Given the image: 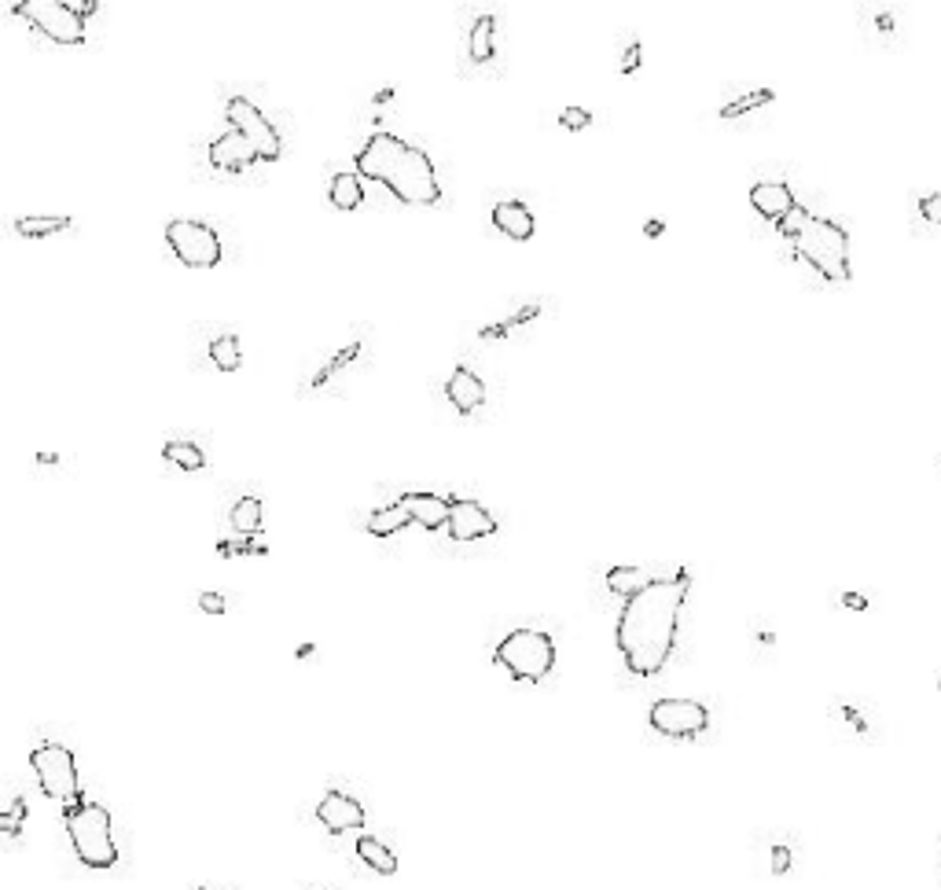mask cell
<instances>
[{
    "mask_svg": "<svg viewBox=\"0 0 941 890\" xmlns=\"http://www.w3.org/2000/svg\"><path fill=\"white\" fill-rule=\"evenodd\" d=\"M692 589V574L677 571L666 578L640 589L622 604L618 626H614V640L622 651L625 666L636 677H655L666 670V662L673 659L677 648V633H681V611Z\"/></svg>",
    "mask_w": 941,
    "mask_h": 890,
    "instance_id": "1",
    "label": "cell"
},
{
    "mask_svg": "<svg viewBox=\"0 0 941 890\" xmlns=\"http://www.w3.org/2000/svg\"><path fill=\"white\" fill-rule=\"evenodd\" d=\"M353 162H357L361 177L379 181L401 203L434 206L442 199V181H438L427 151H420L409 140L394 137V133H372Z\"/></svg>",
    "mask_w": 941,
    "mask_h": 890,
    "instance_id": "2",
    "label": "cell"
},
{
    "mask_svg": "<svg viewBox=\"0 0 941 890\" xmlns=\"http://www.w3.org/2000/svg\"><path fill=\"white\" fill-rule=\"evenodd\" d=\"M780 232L787 236V243L794 247V254L802 258L813 273H820L831 284H846L853 280V265H850V232L842 229L839 221L831 217H820L813 210L798 206L791 217L780 221Z\"/></svg>",
    "mask_w": 941,
    "mask_h": 890,
    "instance_id": "3",
    "label": "cell"
},
{
    "mask_svg": "<svg viewBox=\"0 0 941 890\" xmlns=\"http://www.w3.org/2000/svg\"><path fill=\"white\" fill-rule=\"evenodd\" d=\"M67 839L85 868H114L118 865V843H114L111 810L100 802L78 799L63 810Z\"/></svg>",
    "mask_w": 941,
    "mask_h": 890,
    "instance_id": "4",
    "label": "cell"
},
{
    "mask_svg": "<svg viewBox=\"0 0 941 890\" xmlns=\"http://www.w3.org/2000/svg\"><path fill=\"white\" fill-rule=\"evenodd\" d=\"M493 662L504 666L515 681H545L556 670V640L541 629H511L493 651Z\"/></svg>",
    "mask_w": 941,
    "mask_h": 890,
    "instance_id": "5",
    "label": "cell"
},
{
    "mask_svg": "<svg viewBox=\"0 0 941 890\" xmlns=\"http://www.w3.org/2000/svg\"><path fill=\"white\" fill-rule=\"evenodd\" d=\"M30 769H34L37 784L48 799L59 802L63 810L81 799V780H78V762L63 743H37L30 751Z\"/></svg>",
    "mask_w": 941,
    "mask_h": 890,
    "instance_id": "6",
    "label": "cell"
},
{
    "mask_svg": "<svg viewBox=\"0 0 941 890\" xmlns=\"http://www.w3.org/2000/svg\"><path fill=\"white\" fill-rule=\"evenodd\" d=\"M647 725L669 740H695L710 729V710L699 699H658L647 710Z\"/></svg>",
    "mask_w": 941,
    "mask_h": 890,
    "instance_id": "7",
    "label": "cell"
},
{
    "mask_svg": "<svg viewBox=\"0 0 941 890\" xmlns=\"http://www.w3.org/2000/svg\"><path fill=\"white\" fill-rule=\"evenodd\" d=\"M15 12L56 45H81L85 41V19L63 0H23V4H15Z\"/></svg>",
    "mask_w": 941,
    "mask_h": 890,
    "instance_id": "8",
    "label": "cell"
},
{
    "mask_svg": "<svg viewBox=\"0 0 941 890\" xmlns=\"http://www.w3.org/2000/svg\"><path fill=\"white\" fill-rule=\"evenodd\" d=\"M225 118L239 137H247L250 144H254V151H258L265 162L280 159V151H284L280 133H276V126L265 118V111H261L258 103H250L247 96H232V100L225 103Z\"/></svg>",
    "mask_w": 941,
    "mask_h": 890,
    "instance_id": "9",
    "label": "cell"
},
{
    "mask_svg": "<svg viewBox=\"0 0 941 890\" xmlns=\"http://www.w3.org/2000/svg\"><path fill=\"white\" fill-rule=\"evenodd\" d=\"M166 240H170L177 262H184L188 269H214L221 262V240L203 221H170Z\"/></svg>",
    "mask_w": 941,
    "mask_h": 890,
    "instance_id": "10",
    "label": "cell"
},
{
    "mask_svg": "<svg viewBox=\"0 0 941 890\" xmlns=\"http://www.w3.org/2000/svg\"><path fill=\"white\" fill-rule=\"evenodd\" d=\"M449 537L453 541H478V537L497 534V515H489L486 508L471 497H453V512H449Z\"/></svg>",
    "mask_w": 941,
    "mask_h": 890,
    "instance_id": "11",
    "label": "cell"
},
{
    "mask_svg": "<svg viewBox=\"0 0 941 890\" xmlns=\"http://www.w3.org/2000/svg\"><path fill=\"white\" fill-rule=\"evenodd\" d=\"M317 821L328 828L331 835H346L364 828V806L346 791H324V799L317 806Z\"/></svg>",
    "mask_w": 941,
    "mask_h": 890,
    "instance_id": "12",
    "label": "cell"
},
{
    "mask_svg": "<svg viewBox=\"0 0 941 890\" xmlns=\"http://www.w3.org/2000/svg\"><path fill=\"white\" fill-rule=\"evenodd\" d=\"M261 155L254 151V144H250L247 137H239L236 129L232 133H221V137L210 144V166L214 170H225V173H239L247 170V166H254Z\"/></svg>",
    "mask_w": 941,
    "mask_h": 890,
    "instance_id": "13",
    "label": "cell"
},
{
    "mask_svg": "<svg viewBox=\"0 0 941 890\" xmlns=\"http://www.w3.org/2000/svg\"><path fill=\"white\" fill-rule=\"evenodd\" d=\"M750 206L761 217H769V221L780 225L783 217H791L798 210V199H794V192L783 181H758L750 188Z\"/></svg>",
    "mask_w": 941,
    "mask_h": 890,
    "instance_id": "14",
    "label": "cell"
},
{
    "mask_svg": "<svg viewBox=\"0 0 941 890\" xmlns=\"http://www.w3.org/2000/svg\"><path fill=\"white\" fill-rule=\"evenodd\" d=\"M401 504L412 512V523H420L423 530H442L449 526V512H453V497H442V493H405Z\"/></svg>",
    "mask_w": 941,
    "mask_h": 890,
    "instance_id": "15",
    "label": "cell"
},
{
    "mask_svg": "<svg viewBox=\"0 0 941 890\" xmlns=\"http://www.w3.org/2000/svg\"><path fill=\"white\" fill-rule=\"evenodd\" d=\"M445 398L453 401L460 412H475L486 405V383L471 372V368H456L449 383H445Z\"/></svg>",
    "mask_w": 941,
    "mask_h": 890,
    "instance_id": "16",
    "label": "cell"
},
{
    "mask_svg": "<svg viewBox=\"0 0 941 890\" xmlns=\"http://www.w3.org/2000/svg\"><path fill=\"white\" fill-rule=\"evenodd\" d=\"M493 225H497L508 240H515V243H522V240H530L533 236V214H530V206L526 203H519V199H508V203H497L493 206Z\"/></svg>",
    "mask_w": 941,
    "mask_h": 890,
    "instance_id": "17",
    "label": "cell"
},
{
    "mask_svg": "<svg viewBox=\"0 0 941 890\" xmlns=\"http://www.w3.org/2000/svg\"><path fill=\"white\" fill-rule=\"evenodd\" d=\"M357 857H361L372 872H379V876H394L397 872L394 850H390L383 839H375V835H361V839H357Z\"/></svg>",
    "mask_w": 941,
    "mask_h": 890,
    "instance_id": "18",
    "label": "cell"
},
{
    "mask_svg": "<svg viewBox=\"0 0 941 890\" xmlns=\"http://www.w3.org/2000/svg\"><path fill=\"white\" fill-rule=\"evenodd\" d=\"M328 199H331V206H339V210H357L361 199H364L361 173L357 170L335 173V177H331V188H328Z\"/></svg>",
    "mask_w": 941,
    "mask_h": 890,
    "instance_id": "19",
    "label": "cell"
},
{
    "mask_svg": "<svg viewBox=\"0 0 941 890\" xmlns=\"http://www.w3.org/2000/svg\"><path fill=\"white\" fill-rule=\"evenodd\" d=\"M409 523H412V512L397 501V504H390V508H375V512L368 515V534L390 537V534H397V530H405Z\"/></svg>",
    "mask_w": 941,
    "mask_h": 890,
    "instance_id": "20",
    "label": "cell"
},
{
    "mask_svg": "<svg viewBox=\"0 0 941 890\" xmlns=\"http://www.w3.org/2000/svg\"><path fill=\"white\" fill-rule=\"evenodd\" d=\"M228 523L236 526L239 534H258L261 526H265V504H261V497H239L232 504V512H228Z\"/></svg>",
    "mask_w": 941,
    "mask_h": 890,
    "instance_id": "21",
    "label": "cell"
},
{
    "mask_svg": "<svg viewBox=\"0 0 941 890\" xmlns=\"http://www.w3.org/2000/svg\"><path fill=\"white\" fill-rule=\"evenodd\" d=\"M493 34H497V19L493 15H478L471 34H467V52L475 63H489L493 59Z\"/></svg>",
    "mask_w": 941,
    "mask_h": 890,
    "instance_id": "22",
    "label": "cell"
},
{
    "mask_svg": "<svg viewBox=\"0 0 941 890\" xmlns=\"http://www.w3.org/2000/svg\"><path fill=\"white\" fill-rule=\"evenodd\" d=\"M651 582H655V578H651L644 567H611V571H607V589L625 596V600L636 596L640 589H647Z\"/></svg>",
    "mask_w": 941,
    "mask_h": 890,
    "instance_id": "23",
    "label": "cell"
},
{
    "mask_svg": "<svg viewBox=\"0 0 941 890\" xmlns=\"http://www.w3.org/2000/svg\"><path fill=\"white\" fill-rule=\"evenodd\" d=\"M70 229V217H19L15 221V232L26 236V240H45V236H56V232Z\"/></svg>",
    "mask_w": 941,
    "mask_h": 890,
    "instance_id": "24",
    "label": "cell"
},
{
    "mask_svg": "<svg viewBox=\"0 0 941 890\" xmlns=\"http://www.w3.org/2000/svg\"><path fill=\"white\" fill-rule=\"evenodd\" d=\"M162 457L170 460V464H177L181 471H203L206 468V453L195 442H166Z\"/></svg>",
    "mask_w": 941,
    "mask_h": 890,
    "instance_id": "25",
    "label": "cell"
},
{
    "mask_svg": "<svg viewBox=\"0 0 941 890\" xmlns=\"http://www.w3.org/2000/svg\"><path fill=\"white\" fill-rule=\"evenodd\" d=\"M210 361H214V368H221V372H236L239 361H243V354H239V339L236 335H217L214 343H210Z\"/></svg>",
    "mask_w": 941,
    "mask_h": 890,
    "instance_id": "26",
    "label": "cell"
},
{
    "mask_svg": "<svg viewBox=\"0 0 941 890\" xmlns=\"http://www.w3.org/2000/svg\"><path fill=\"white\" fill-rule=\"evenodd\" d=\"M765 103H772V89H754V92H747V96H739L736 103H728L725 111H721V118H739V115H747V111L765 107Z\"/></svg>",
    "mask_w": 941,
    "mask_h": 890,
    "instance_id": "27",
    "label": "cell"
},
{
    "mask_svg": "<svg viewBox=\"0 0 941 890\" xmlns=\"http://www.w3.org/2000/svg\"><path fill=\"white\" fill-rule=\"evenodd\" d=\"M23 821H26V799H12V806L0 813V828H4V835H19L23 832Z\"/></svg>",
    "mask_w": 941,
    "mask_h": 890,
    "instance_id": "28",
    "label": "cell"
},
{
    "mask_svg": "<svg viewBox=\"0 0 941 890\" xmlns=\"http://www.w3.org/2000/svg\"><path fill=\"white\" fill-rule=\"evenodd\" d=\"M592 115L585 111V107H563L559 111V126L570 129V133H581V129H589Z\"/></svg>",
    "mask_w": 941,
    "mask_h": 890,
    "instance_id": "29",
    "label": "cell"
},
{
    "mask_svg": "<svg viewBox=\"0 0 941 890\" xmlns=\"http://www.w3.org/2000/svg\"><path fill=\"white\" fill-rule=\"evenodd\" d=\"M919 214H923V221H930V225L941 229V192L923 195V199H919Z\"/></svg>",
    "mask_w": 941,
    "mask_h": 890,
    "instance_id": "30",
    "label": "cell"
},
{
    "mask_svg": "<svg viewBox=\"0 0 941 890\" xmlns=\"http://www.w3.org/2000/svg\"><path fill=\"white\" fill-rule=\"evenodd\" d=\"M835 714H839V718L846 721V725H850V729L857 732V736H868V721H864V714H861V710H857V707H850V703H842V707L835 710Z\"/></svg>",
    "mask_w": 941,
    "mask_h": 890,
    "instance_id": "31",
    "label": "cell"
},
{
    "mask_svg": "<svg viewBox=\"0 0 941 890\" xmlns=\"http://www.w3.org/2000/svg\"><path fill=\"white\" fill-rule=\"evenodd\" d=\"M872 26H875V34H879V37H886V41H897V15L875 12L872 15Z\"/></svg>",
    "mask_w": 941,
    "mask_h": 890,
    "instance_id": "32",
    "label": "cell"
},
{
    "mask_svg": "<svg viewBox=\"0 0 941 890\" xmlns=\"http://www.w3.org/2000/svg\"><path fill=\"white\" fill-rule=\"evenodd\" d=\"M772 872L787 876L791 872V846H772Z\"/></svg>",
    "mask_w": 941,
    "mask_h": 890,
    "instance_id": "33",
    "label": "cell"
},
{
    "mask_svg": "<svg viewBox=\"0 0 941 890\" xmlns=\"http://www.w3.org/2000/svg\"><path fill=\"white\" fill-rule=\"evenodd\" d=\"M199 607H203L206 615H225L228 604H225V596H221V593H203V596H199Z\"/></svg>",
    "mask_w": 941,
    "mask_h": 890,
    "instance_id": "34",
    "label": "cell"
},
{
    "mask_svg": "<svg viewBox=\"0 0 941 890\" xmlns=\"http://www.w3.org/2000/svg\"><path fill=\"white\" fill-rule=\"evenodd\" d=\"M636 67H640V45H629L625 48L622 63H618V74H633Z\"/></svg>",
    "mask_w": 941,
    "mask_h": 890,
    "instance_id": "35",
    "label": "cell"
},
{
    "mask_svg": "<svg viewBox=\"0 0 941 890\" xmlns=\"http://www.w3.org/2000/svg\"><path fill=\"white\" fill-rule=\"evenodd\" d=\"M842 607H850V611H864V607H868V596H861V593H842Z\"/></svg>",
    "mask_w": 941,
    "mask_h": 890,
    "instance_id": "36",
    "label": "cell"
},
{
    "mask_svg": "<svg viewBox=\"0 0 941 890\" xmlns=\"http://www.w3.org/2000/svg\"><path fill=\"white\" fill-rule=\"evenodd\" d=\"M70 8H74V12H78L81 19H85V15H92V12H96V0H74Z\"/></svg>",
    "mask_w": 941,
    "mask_h": 890,
    "instance_id": "37",
    "label": "cell"
},
{
    "mask_svg": "<svg viewBox=\"0 0 941 890\" xmlns=\"http://www.w3.org/2000/svg\"><path fill=\"white\" fill-rule=\"evenodd\" d=\"M195 890H210V887H195Z\"/></svg>",
    "mask_w": 941,
    "mask_h": 890,
    "instance_id": "38",
    "label": "cell"
},
{
    "mask_svg": "<svg viewBox=\"0 0 941 890\" xmlns=\"http://www.w3.org/2000/svg\"><path fill=\"white\" fill-rule=\"evenodd\" d=\"M938 685H941V681H938Z\"/></svg>",
    "mask_w": 941,
    "mask_h": 890,
    "instance_id": "39",
    "label": "cell"
}]
</instances>
